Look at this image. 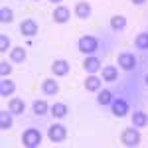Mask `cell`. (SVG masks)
Listing matches in <instances>:
<instances>
[{"label":"cell","instance_id":"20","mask_svg":"<svg viewBox=\"0 0 148 148\" xmlns=\"http://www.w3.org/2000/svg\"><path fill=\"white\" fill-rule=\"evenodd\" d=\"M49 113L56 119H63L67 114V105L65 103H53V107H49Z\"/></svg>","mask_w":148,"mask_h":148},{"label":"cell","instance_id":"2","mask_svg":"<svg viewBox=\"0 0 148 148\" xmlns=\"http://www.w3.org/2000/svg\"><path fill=\"white\" fill-rule=\"evenodd\" d=\"M22 144L28 146V148L40 146V144H42V134H40V130H38V128H28V130H24Z\"/></svg>","mask_w":148,"mask_h":148},{"label":"cell","instance_id":"29","mask_svg":"<svg viewBox=\"0 0 148 148\" xmlns=\"http://www.w3.org/2000/svg\"><path fill=\"white\" fill-rule=\"evenodd\" d=\"M49 2H51V4H61L63 0H49Z\"/></svg>","mask_w":148,"mask_h":148},{"label":"cell","instance_id":"27","mask_svg":"<svg viewBox=\"0 0 148 148\" xmlns=\"http://www.w3.org/2000/svg\"><path fill=\"white\" fill-rule=\"evenodd\" d=\"M6 49H10V38L2 34V36H0V51L6 53Z\"/></svg>","mask_w":148,"mask_h":148},{"label":"cell","instance_id":"31","mask_svg":"<svg viewBox=\"0 0 148 148\" xmlns=\"http://www.w3.org/2000/svg\"><path fill=\"white\" fill-rule=\"evenodd\" d=\"M34 2H40V0H34Z\"/></svg>","mask_w":148,"mask_h":148},{"label":"cell","instance_id":"21","mask_svg":"<svg viewBox=\"0 0 148 148\" xmlns=\"http://www.w3.org/2000/svg\"><path fill=\"white\" fill-rule=\"evenodd\" d=\"M32 109H34V113L38 114V116H44L46 113H49V105H47L44 99H38V101H34Z\"/></svg>","mask_w":148,"mask_h":148},{"label":"cell","instance_id":"23","mask_svg":"<svg viewBox=\"0 0 148 148\" xmlns=\"http://www.w3.org/2000/svg\"><path fill=\"white\" fill-rule=\"evenodd\" d=\"M111 28H113L114 32L125 30V28H126V18H125V16H121V14L113 16V18H111Z\"/></svg>","mask_w":148,"mask_h":148},{"label":"cell","instance_id":"30","mask_svg":"<svg viewBox=\"0 0 148 148\" xmlns=\"http://www.w3.org/2000/svg\"><path fill=\"white\" fill-rule=\"evenodd\" d=\"M144 83H146V85H148V73H146V77H144Z\"/></svg>","mask_w":148,"mask_h":148},{"label":"cell","instance_id":"24","mask_svg":"<svg viewBox=\"0 0 148 148\" xmlns=\"http://www.w3.org/2000/svg\"><path fill=\"white\" fill-rule=\"evenodd\" d=\"M134 46L138 49H148V32H142L134 38Z\"/></svg>","mask_w":148,"mask_h":148},{"label":"cell","instance_id":"25","mask_svg":"<svg viewBox=\"0 0 148 148\" xmlns=\"http://www.w3.org/2000/svg\"><path fill=\"white\" fill-rule=\"evenodd\" d=\"M12 20H14V12H12V8H0V22L2 24H10Z\"/></svg>","mask_w":148,"mask_h":148},{"label":"cell","instance_id":"19","mask_svg":"<svg viewBox=\"0 0 148 148\" xmlns=\"http://www.w3.org/2000/svg\"><path fill=\"white\" fill-rule=\"evenodd\" d=\"M97 103H99L101 107H107V105H111V103H113V93L109 91V89H99Z\"/></svg>","mask_w":148,"mask_h":148},{"label":"cell","instance_id":"12","mask_svg":"<svg viewBox=\"0 0 148 148\" xmlns=\"http://www.w3.org/2000/svg\"><path fill=\"white\" fill-rule=\"evenodd\" d=\"M42 91L46 95H57L59 93V85L56 79H44L42 81Z\"/></svg>","mask_w":148,"mask_h":148},{"label":"cell","instance_id":"14","mask_svg":"<svg viewBox=\"0 0 148 148\" xmlns=\"http://www.w3.org/2000/svg\"><path fill=\"white\" fill-rule=\"evenodd\" d=\"M101 77L103 81H116L119 79V71H116L114 65H105L101 69Z\"/></svg>","mask_w":148,"mask_h":148},{"label":"cell","instance_id":"5","mask_svg":"<svg viewBox=\"0 0 148 148\" xmlns=\"http://www.w3.org/2000/svg\"><path fill=\"white\" fill-rule=\"evenodd\" d=\"M116 63H119V67L125 69V71H132V69L136 67V57L132 56V53H128V51H125V53H121V56L116 57Z\"/></svg>","mask_w":148,"mask_h":148},{"label":"cell","instance_id":"8","mask_svg":"<svg viewBox=\"0 0 148 148\" xmlns=\"http://www.w3.org/2000/svg\"><path fill=\"white\" fill-rule=\"evenodd\" d=\"M20 34L26 36V38H32V36L38 34V24H36V20H32V18L22 20V24H20Z\"/></svg>","mask_w":148,"mask_h":148},{"label":"cell","instance_id":"9","mask_svg":"<svg viewBox=\"0 0 148 148\" xmlns=\"http://www.w3.org/2000/svg\"><path fill=\"white\" fill-rule=\"evenodd\" d=\"M51 18H53V22H57V24H65V22H69V18H71V12H69V8H65V6H57L56 10H53V14H51Z\"/></svg>","mask_w":148,"mask_h":148},{"label":"cell","instance_id":"15","mask_svg":"<svg viewBox=\"0 0 148 148\" xmlns=\"http://www.w3.org/2000/svg\"><path fill=\"white\" fill-rule=\"evenodd\" d=\"M8 111H10L12 114H22L24 111H26V103H24L22 99H10V101H8Z\"/></svg>","mask_w":148,"mask_h":148},{"label":"cell","instance_id":"3","mask_svg":"<svg viewBox=\"0 0 148 148\" xmlns=\"http://www.w3.org/2000/svg\"><path fill=\"white\" fill-rule=\"evenodd\" d=\"M77 47H79V51H83V53H93L99 47V40L95 36H81L79 42H77Z\"/></svg>","mask_w":148,"mask_h":148},{"label":"cell","instance_id":"26","mask_svg":"<svg viewBox=\"0 0 148 148\" xmlns=\"http://www.w3.org/2000/svg\"><path fill=\"white\" fill-rule=\"evenodd\" d=\"M12 73V65L6 61H0V77H8Z\"/></svg>","mask_w":148,"mask_h":148},{"label":"cell","instance_id":"7","mask_svg":"<svg viewBox=\"0 0 148 148\" xmlns=\"http://www.w3.org/2000/svg\"><path fill=\"white\" fill-rule=\"evenodd\" d=\"M69 69H71V65H69V61H65V59H56V61L51 63V73L57 75V77L69 75Z\"/></svg>","mask_w":148,"mask_h":148},{"label":"cell","instance_id":"1","mask_svg":"<svg viewBox=\"0 0 148 148\" xmlns=\"http://www.w3.org/2000/svg\"><path fill=\"white\" fill-rule=\"evenodd\" d=\"M121 142H123L125 146H138V144H140V132H138L136 126L125 128L123 134H121Z\"/></svg>","mask_w":148,"mask_h":148},{"label":"cell","instance_id":"22","mask_svg":"<svg viewBox=\"0 0 148 148\" xmlns=\"http://www.w3.org/2000/svg\"><path fill=\"white\" fill-rule=\"evenodd\" d=\"M101 81L103 79H99V77H95V75H89L87 79H85V89L87 91H99L101 89Z\"/></svg>","mask_w":148,"mask_h":148},{"label":"cell","instance_id":"18","mask_svg":"<svg viewBox=\"0 0 148 148\" xmlns=\"http://www.w3.org/2000/svg\"><path fill=\"white\" fill-rule=\"evenodd\" d=\"M14 126V121H12V113L10 111H0V128L2 130H8Z\"/></svg>","mask_w":148,"mask_h":148},{"label":"cell","instance_id":"17","mask_svg":"<svg viewBox=\"0 0 148 148\" xmlns=\"http://www.w3.org/2000/svg\"><path fill=\"white\" fill-rule=\"evenodd\" d=\"M10 59L14 63H24V61H26V49H24L22 46L12 47L10 49Z\"/></svg>","mask_w":148,"mask_h":148},{"label":"cell","instance_id":"28","mask_svg":"<svg viewBox=\"0 0 148 148\" xmlns=\"http://www.w3.org/2000/svg\"><path fill=\"white\" fill-rule=\"evenodd\" d=\"M144 2H146V0H132V4H136V6H142Z\"/></svg>","mask_w":148,"mask_h":148},{"label":"cell","instance_id":"11","mask_svg":"<svg viewBox=\"0 0 148 148\" xmlns=\"http://www.w3.org/2000/svg\"><path fill=\"white\" fill-rule=\"evenodd\" d=\"M83 69L89 73V75H95L99 69H101V59L99 57H85V61H83Z\"/></svg>","mask_w":148,"mask_h":148},{"label":"cell","instance_id":"6","mask_svg":"<svg viewBox=\"0 0 148 148\" xmlns=\"http://www.w3.org/2000/svg\"><path fill=\"white\" fill-rule=\"evenodd\" d=\"M111 107H113V114L116 116V119H123V116H126L128 114V103L125 101V99H113V103H111Z\"/></svg>","mask_w":148,"mask_h":148},{"label":"cell","instance_id":"4","mask_svg":"<svg viewBox=\"0 0 148 148\" xmlns=\"http://www.w3.org/2000/svg\"><path fill=\"white\" fill-rule=\"evenodd\" d=\"M47 136L51 142H63L67 138V128L63 125H51L49 130H47Z\"/></svg>","mask_w":148,"mask_h":148},{"label":"cell","instance_id":"16","mask_svg":"<svg viewBox=\"0 0 148 148\" xmlns=\"http://www.w3.org/2000/svg\"><path fill=\"white\" fill-rule=\"evenodd\" d=\"M14 89H16L14 81L6 79V77H2V79H0V95H2V97H10L12 93H14Z\"/></svg>","mask_w":148,"mask_h":148},{"label":"cell","instance_id":"13","mask_svg":"<svg viewBox=\"0 0 148 148\" xmlns=\"http://www.w3.org/2000/svg\"><path fill=\"white\" fill-rule=\"evenodd\" d=\"M132 126H136V128L148 126V114L144 111H134L132 113Z\"/></svg>","mask_w":148,"mask_h":148},{"label":"cell","instance_id":"10","mask_svg":"<svg viewBox=\"0 0 148 148\" xmlns=\"http://www.w3.org/2000/svg\"><path fill=\"white\" fill-rule=\"evenodd\" d=\"M93 14V8L89 2H77L75 4V16L81 18V20H87V18H91Z\"/></svg>","mask_w":148,"mask_h":148}]
</instances>
